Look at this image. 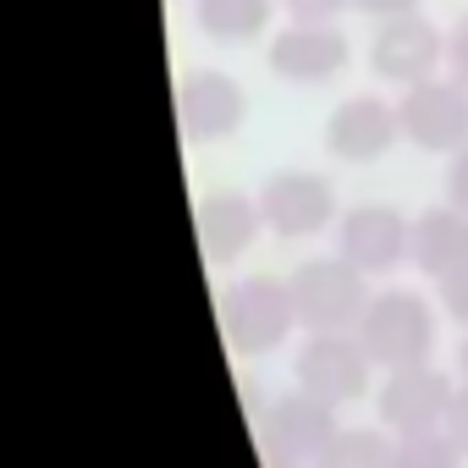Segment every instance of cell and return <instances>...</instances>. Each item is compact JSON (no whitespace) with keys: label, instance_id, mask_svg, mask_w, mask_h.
<instances>
[{"label":"cell","instance_id":"cell-13","mask_svg":"<svg viewBox=\"0 0 468 468\" xmlns=\"http://www.w3.org/2000/svg\"><path fill=\"white\" fill-rule=\"evenodd\" d=\"M402 144V122H397V100L380 94H347L336 100V111L325 116V154L342 165H375Z\"/></svg>","mask_w":468,"mask_h":468},{"label":"cell","instance_id":"cell-11","mask_svg":"<svg viewBox=\"0 0 468 468\" xmlns=\"http://www.w3.org/2000/svg\"><path fill=\"white\" fill-rule=\"evenodd\" d=\"M249 122V94L243 83L220 67H187L176 83V133L187 144H226Z\"/></svg>","mask_w":468,"mask_h":468},{"label":"cell","instance_id":"cell-14","mask_svg":"<svg viewBox=\"0 0 468 468\" xmlns=\"http://www.w3.org/2000/svg\"><path fill=\"white\" fill-rule=\"evenodd\" d=\"M265 231V215H260V198L243 193V187H215L193 204V238H198V254L204 265H238L254 238Z\"/></svg>","mask_w":468,"mask_h":468},{"label":"cell","instance_id":"cell-12","mask_svg":"<svg viewBox=\"0 0 468 468\" xmlns=\"http://www.w3.org/2000/svg\"><path fill=\"white\" fill-rule=\"evenodd\" d=\"M265 61L282 83L292 89H325L347 72L353 61V39L336 28V23H287L271 34L265 45Z\"/></svg>","mask_w":468,"mask_h":468},{"label":"cell","instance_id":"cell-21","mask_svg":"<svg viewBox=\"0 0 468 468\" xmlns=\"http://www.w3.org/2000/svg\"><path fill=\"white\" fill-rule=\"evenodd\" d=\"M446 72L468 89V12L446 28Z\"/></svg>","mask_w":468,"mask_h":468},{"label":"cell","instance_id":"cell-1","mask_svg":"<svg viewBox=\"0 0 468 468\" xmlns=\"http://www.w3.org/2000/svg\"><path fill=\"white\" fill-rule=\"evenodd\" d=\"M358 342L364 353L375 358L380 375L391 369H413V364H435V347H441V314L424 292H408V287H386L369 298L364 320H358Z\"/></svg>","mask_w":468,"mask_h":468},{"label":"cell","instance_id":"cell-6","mask_svg":"<svg viewBox=\"0 0 468 468\" xmlns=\"http://www.w3.org/2000/svg\"><path fill=\"white\" fill-rule=\"evenodd\" d=\"M375 358L364 353L358 331H342V336H303L298 358H292V380L331 402V408H347V402H364L375 391Z\"/></svg>","mask_w":468,"mask_h":468},{"label":"cell","instance_id":"cell-25","mask_svg":"<svg viewBox=\"0 0 468 468\" xmlns=\"http://www.w3.org/2000/svg\"><path fill=\"white\" fill-rule=\"evenodd\" d=\"M457 380H468V331H463V342H457Z\"/></svg>","mask_w":468,"mask_h":468},{"label":"cell","instance_id":"cell-24","mask_svg":"<svg viewBox=\"0 0 468 468\" xmlns=\"http://www.w3.org/2000/svg\"><path fill=\"white\" fill-rule=\"evenodd\" d=\"M457 446H463V457H468V380H457V397H452V408H446V424H441Z\"/></svg>","mask_w":468,"mask_h":468},{"label":"cell","instance_id":"cell-10","mask_svg":"<svg viewBox=\"0 0 468 468\" xmlns=\"http://www.w3.org/2000/svg\"><path fill=\"white\" fill-rule=\"evenodd\" d=\"M457 397V380L441 364H413V369H391L375 386V424L402 435H424L446 424V408Z\"/></svg>","mask_w":468,"mask_h":468},{"label":"cell","instance_id":"cell-4","mask_svg":"<svg viewBox=\"0 0 468 468\" xmlns=\"http://www.w3.org/2000/svg\"><path fill=\"white\" fill-rule=\"evenodd\" d=\"M260 215H265V231L282 243H309L320 231H336L342 220V198L331 187L325 171H309V165H282L260 182Z\"/></svg>","mask_w":468,"mask_h":468},{"label":"cell","instance_id":"cell-9","mask_svg":"<svg viewBox=\"0 0 468 468\" xmlns=\"http://www.w3.org/2000/svg\"><path fill=\"white\" fill-rule=\"evenodd\" d=\"M446 67V34L424 17V12H408V17H391V23H375V39H369V72L386 83V89H413V83H430L441 78Z\"/></svg>","mask_w":468,"mask_h":468},{"label":"cell","instance_id":"cell-20","mask_svg":"<svg viewBox=\"0 0 468 468\" xmlns=\"http://www.w3.org/2000/svg\"><path fill=\"white\" fill-rule=\"evenodd\" d=\"M435 287H441V314L468 331V271H457V276H446V282H435Z\"/></svg>","mask_w":468,"mask_h":468},{"label":"cell","instance_id":"cell-19","mask_svg":"<svg viewBox=\"0 0 468 468\" xmlns=\"http://www.w3.org/2000/svg\"><path fill=\"white\" fill-rule=\"evenodd\" d=\"M292 23H342V12H353V0H282Z\"/></svg>","mask_w":468,"mask_h":468},{"label":"cell","instance_id":"cell-5","mask_svg":"<svg viewBox=\"0 0 468 468\" xmlns=\"http://www.w3.org/2000/svg\"><path fill=\"white\" fill-rule=\"evenodd\" d=\"M336 413H342V408L309 397L303 386L271 397L265 419L254 424V430H260V463H265V468H314V457H320V452L331 446V435L342 430Z\"/></svg>","mask_w":468,"mask_h":468},{"label":"cell","instance_id":"cell-23","mask_svg":"<svg viewBox=\"0 0 468 468\" xmlns=\"http://www.w3.org/2000/svg\"><path fill=\"white\" fill-rule=\"evenodd\" d=\"M446 204H457V209H468V144L446 160Z\"/></svg>","mask_w":468,"mask_h":468},{"label":"cell","instance_id":"cell-8","mask_svg":"<svg viewBox=\"0 0 468 468\" xmlns=\"http://www.w3.org/2000/svg\"><path fill=\"white\" fill-rule=\"evenodd\" d=\"M336 254L353 260L364 276H386V271L408 265L413 260V215H402L397 204H380V198L347 204L336 220Z\"/></svg>","mask_w":468,"mask_h":468},{"label":"cell","instance_id":"cell-17","mask_svg":"<svg viewBox=\"0 0 468 468\" xmlns=\"http://www.w3.org/2000/svg\"><path fill=\"white\" fill-rule=\"evenodd\" d=\"M397 435L380 424H342L331 435V446L314 457V468H391Z\"/></svg>","mask_w":468,"mask_h":468},{"label":"cell","instance_id":"cell-2","mask_svg":"<svg viewBox=\"0 0 468 468\" xmlns=\"http://www.w3.org/2000/svg\"><path fill=\"white\" fill-rule=\"evenodd\" d=\"M292 303H298V331L303 336H342V331H358L364 309H369V276L342 260V254H309L292 276Z\"/></svg>","mask_w":468,"mask_h":468},{"label":"cell","instance_id":"cell-16","mask_svg":"<svg viewBox=\"0 0 468 468\" xmlns=\"http://www.w3.org/2000/svg\"><path fill=\"white\" fill-rule=\"evenodd\" d=\"M276 6L282 0H193V28L209 39V45H260L276 23Z\"/></svg>","mask_w":468,"mask_h":468},{"label":"cell","instance_id":"cell-22","mask_svg":"<svg viewBox=\"0 0 468 468\" xmlns=\"http://www.w3.org/2000/svg\"><path fill=\"white\" fill-rule=\"evenodd\" d=\"M353 12H358V17H369V23H391V17L424 12V0H353Z\"/></svg>","mask_w":468,"mask_h":468},{"label":"cell","instance_id":"cell-7","mask_svg":"<svg viewBox=\"0 0 468 468\" xmlns=\"http://www.w3.org/2000/svg\"><path fill=\"white\" fill-rule=\"evenodd\" d=\"M397 122H402V144H413L419 154L452 160L468 144V89L452 72L413 83L397 94Z\"/></svg>","mask_w":468,"mask_h":468},{"label":"cell","instance_id":"cell-15","mask_svg":"<svg viewBox=\"0 0 468 468\" xmlns=\"http://www.w3.org/2000/svg\"><path fill=\"white\" fill-rule=\"evenodd\" d=\"M424 282H446L457 271H468V209L457 204H430L413 215V260H408Z\"/></svg>","mask_w":468,"mask_h":468},{"label":"cell","instance_id":"cell-3","mask_svg":"<svg viewBox=\"0 0 468 468\" xmlns=\"http://www.w3.org/2000/svg\"><path fill=\"white\" fill-rule=\"evenodd\" d=\"M220 331H226V342H231L238 358L276 353L298 331V303H292L287 276H265V271L238 276L220 292Z\"/></svg>","mask_w":468,"mask_h":468},{"label":"cell","instance_id":"cell-18","mask_svg":"<svg viewBox=\"0 0 468 468\" xmlns=\"http://www.w3.org/2000/svg\"><path fill=\"white\" fill-rule=\"evenodd\" d=\"M463 446L446 430H424V435H402L391 452V468H463Z\"/></svg>","mask_w":468,"mask_h":468}]
</instances>
